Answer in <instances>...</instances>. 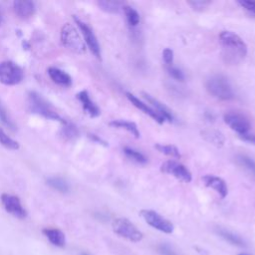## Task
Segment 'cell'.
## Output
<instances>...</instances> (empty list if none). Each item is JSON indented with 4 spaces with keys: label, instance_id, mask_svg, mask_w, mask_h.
<instances>
[{
    "label": "cell",
    "instance_id": "1",
    "mask_svg": "<svg viewBox=\"0 0 255 255\" xmlns=\"http://www.w3.org/2000/svg\"><path fill=\"white\" fill-rule=\"evenodd\" d=\"M219 42L229 60L236 62L247 55L248 49L246 43L241 37L231 31H222L219 34Z\"/></svg>",
    "mask_w": 255,
    "mask_h": 255
},
{
    "label": "cell",
    "instance_id": "2",
    "mask_svg": "<svg viewBox=\"0 0 255 255\" xmlns=\"http://www.w3.org/2000/svg\"><path fill=\"white\" fill-rule=\"evenodd\" d=\"M205 87L207 92L217 100L230 101L235 97L228 79L223 75H212L206 80Z\"/></svg>",
    "mask_w": 255,
    "mask_h": 255
},
{
    "label": "cell",
    "instance_id": "3",
    "mask_svg": "<svg viewBox=\"0 0 255 255\" xmlns=\"http://www.w3.org/2000/svg\"><path fill=\"white\" fill-rule=\"evenodd\" d=\"M27 105L31 113L40 115L46 119L59 121L62 124L65 122V120L62 119L60 115L56 112V110L41 95L36 92H29L27 97Z\"/></svg>",
    "mask_w": 255,
    "mask_h": 255
},
{
    "label": "cell",
    "instance_id": "4",
    "mask_svg": "<svg viewBox=\"0 0 255 255\" xmlns=\"http://www.w3.org/2000/svg\"><path fill=\"white\" fill-rule=\"evenodd\" d=\"M61 42L64 47L76 54H84L86 52V45L80 33L74 25L66 23L61 28Z\"/></svg>",
    "mask_w": 255,
    "mask_h": 255
},
{
    "label": "cell",
    "instance_id": "5",
    "mask_svg": "<svg viewBox=\"0 0 255 255\" xmlns=\"http://www.w3.org/2000/svg\"><path fill=\"white\" fill-rule=\"evenodd\" d=\"M112 227L117 235L130 242H138L143 238L142 232L128 218H116L112 223Z\"/></svg>",
    "mask_w": 255,
    "mask_h": 255
},
{
    "label": "cell",
    "instance_id": "6",
    "mask_svg": "<svg viewBox=\"0 0 255 255\" xmlns=\"http://www.w3.org/2000/svg\"><path fill=\"white\" fill-rule=\"evenodd\" d=\"M24 72L17 64L12 61L0 63V82L7 86H14L22 82Z\"/></svg>",
    "mask_w": 255,
    "mask_h": 255
},
{
    "label": "cell",
    "instance_id": "7",
    "mask_svg": "<svg viewBox=\"0 0 255 255\" xmlns=\"http://www.w3.org/2000/svg\"><path fill=\"white\" fill-rule=\"evenodd\" d=\"M140 216L148 225L163 233L170 234L173 232V224L154 210L142 209L140 210Z\"/></svg>",
    "mask_w": 255,
    "mask_h": 255
},
{
    "label": "cell",
    "instance_id": "8",
    "mask_svg": "<svg viewBox=\"0 0 255 255\" xmlns=\"http://www.w3.org/2000/svg\"><path fill=\"white\" fill-rule=\"evenodd\" d=\"M223 120L225 124L234 131H236L239 135L248 133L251 128L250 122L246 116L238 112H228L223 116Z\"/></svg>",
    "mask_w": 255,
    "mask_h": 255
},
{
    "label": "cell",
    "instance_id": "9",
    "mask_svg": "<svg viewBox=\"0 0 255 255\" xmlns=\"http://www.w3.org/2000/svg\"><path fill=\"white\" fill-rule=\"evenodd\" d=\"M160 170L164 173L170 174L176 179L188 183L192 180V174L190 170L180 162L175 160H166L160 165Z\"/></svg>",
    "mask_w": 255,
    "mask_h": 255
},
{
    "label": "cell",
    "instance_id": "10",
    "mask_svg": "<svg viewBox=\"0 0 255 255\" xmlns=\"http://www.w3.org/2000/svg\"><path fill=\"white\" fill-rule=\"evenodd\" d=\"M74 20L76 22V24L78 25L85 43L87 44L88 48L90 49V51L93 53V55L95 57H97L98 59L101 60V48H100V44L99 41L95 35V33L93 32L92 28L85 23L84 21H82L80 18H78L77 16H74Z\"/></svg>",
    "mask_w": 255,
    "mask_h": 255
},
{
    "label": "cell",
    "instance_id": "11",
    "mask_svg": "<svg viewBox=\"0 0 255 255\" xmlns=\"http://www.w3.org/2000/svg\"><path fill=\"white\" fill-rule=\"evenodd\" d=\"M1 203L5 210L15 217L23 219L27 216V211L23 207L18 196L9 193H2Z\"/></svg>",
    "mask_w": 255,
    "mask_h": 255
},
{
    "label": "cell",
    "instance_id": "12",
    "mask_svg": "<svg viewBox=\"0 0 255 255\" xmlns=\"http://www.w3.org/2000/svg\"><path fill=\"white\" fill-rule=\"evenodd\" d=\"M126 97L128 98V100L138 110H140L142 113H144L145 115L149 116L152 120H154L156 123H158L159 125H162L165 121L164 119L155 111L153 110L151 107H149L148 105H146L145 103L139 101L138 98H136L133 94L131 93H126Z\"/></svg>",
    "mask_w": 255,
    "mask_h": 255
},
{
    "label": "cell",
    "instance_id": "13",
    "mask_svg": "<svg viewBox=\"0 0 255 255\" xmlns=\"http://www.w3.org/2000/svg\"><path fill=\"white\" fill-rule=\"evenodd\" d=\"M205 186L215 190L222 198H225L228 193V188L226 182L221 178L213 174H206L202 177Z\"/></svg>",
    "mask_w": 255,
    "mask_h": 255
},
{
    "label": "cell",
    "instance_id": "14",
    "mask_svg": "<svg viewBox=\"0 0 255 255\" xmlns=\"http://www.w3.org/2000/svg\"><path fill=\"white\" fill-rule=\"evenodd\" d=\"M141 96L143 97V99H145L147 101L148 104L151 105V108L153 110H155L164 119V121H167V122H172L173 121L172 112L164 104H162L157 99L153 98L151 95H149L147 93L142 92Z\"/></svg>",
    "mask_w": 255,
    "mask_h": 255
},
{
    "label": "cell",
    "instance_id": "15",
    "mask_svg": "<svg viewBox=\"0 0 255 255\" xmlns=\"http://www.w3.org/2000/svg\"><path fill=\"white\" fill-rule=\"evenodd\" d=\"M13 9L18 17L21 19H28L35 14L36 6L33 1L17 0L13 2Z\"/></svg>",
    "mask_w": 255,
    "mask_h": 255
},
{
    "label": "cell",
    "instance_id": "16",
    "mask_svg": "<svg viewBox=\"0 0 255 255\" xmlns=\"http://www.w3.org/2000/svg\"><path fill=\"white\" fill-rule=\"evenodd\" d=\"M77 99L80 101V103L82 104L83 110L91 117V118H97L100 116L101 111L99 109V107L91 100L89 93L84 90L81 91L80 93L77 94Z\"/></svg>",
    "mask_w": 255,
    "mask_h": 255
},
{
    "label": "cell",
    "instance_id": "17",
    "mask_svg": "<svg viewBox=\"0 0 255 255\" xmlns=\"http://www.w3.org/2000/svg\"><path fill=\"white\" fill-rule=\"evenodd\" d=\"M214 232L219 236L221 237L223 240H225L226 242L230 243L231 245H234V246H237V247H246V243L245 241L237 234H235L234 232L228 230V229H225L223 227H220V226H217L214 228Z\"/></svg>",
    "mask_w": 255,
    "mask_h": 255
},
{
    "label": "cell",
    "instance_id": "18",
    "mask_svg": "<svg viewBox=\"0 0 255 255\" xmlns=\"http://www.w3.org/2000/svg\"><path fill=\"white\" fill-rule=\"evenodd\" d=\"M47 72L54 83L63 87H69L72 85V78L65 71L56 67H50Z\"/></svg>",
    "mask_w": 255,
    "mask_h": 255
},
{
    "label": "cell",
    "instance_id": "19",
    "mask_svg": "<svg viewBox=\"0 0 255 255\" xmlns=\"http://www.w3.org/2000/svg\"><path fill=\"white\" fill-rule=\"evenodd\" d=\"M44 235L49 239V241L57 246V247H64L66 243L65 234L57 228H45L43 229Z\"/></svg>",
    "mask_w": 255,
    "mask_h": 255
},
{
    "label": "cell",
    "instance_id": "20",
    "mask_svg": "<svg viewBox=\"0 0 255 255\" xmlns=\"http://www.w3.org/2000/svg\"><path fill=\"white\" fill-rule=\"evenodd\" d=\"M110 126H112L114 128H117L126 129L129 133H131L135 138H138L140 136L137 126L133 122L124 121V120H114V121L110 122Z\"/></svg>",
    "mask_w": 255,
    "mask_h": 255
},
{
    "label": "cell",
    "instance_id": "21",
    "mask_svg": "<svg viewBox=\"0 0 255 255\" xmlns=\"http://www.w3.org/2000/svg\"><path fill=\"white\" fill-rule=\"evenodd\" d=\"M202 137L207 140L208 142L212 143L213 145H216L218 147L222 146L225 142V137L222 132L216 130V129H206L201 132Z\"/></svg>",
    "mask_w": 255,
    "mask_h": 255
},
{
    "label": "cell",
    "instance_id": "22",
    "mask_svg": "<svg viewBox=\"0 0 255 255\" xmlns=\"http://www.w3.org/2000/svg\"><path fill=\"white\" fill-rule=\"evenodd\" d=\"M236 161L246 171H248L250 174L255 176V160L252 157L246 154H237Z\"/></svg>",
    "mask_w": 255,
    "mask_h": 255
},
{
    "label": "cell",
    "instance_id": "23",
    "mask_svg": "<svg viewBox=\"0 0 255 255\" xmlns=\"http://www.w3.org/2000/svg\"><path fill=\"white\" fill-rule=\"evenodd\" d=\"M98 6L100 7V9H102L103 11L107 12V13H119L121 9H123L124 4L122 2H118V1H106V0H101L98 1Z\"/></svg>",
    "mask_w": 255,
    "mask_h": 255
},
{
    "label": "cell",
    "instance_id": "24",
    "mask_svg": "<svg viewBox=\"0 0 255 255\" xmlns=\"http://www.w3.org/2000/svg\"><path fill=\"white\" fill-rule=\"evenodd\" d=\"M47 184L62 193H67L70 190L69 183L61 177H50L47 179Z\"/></svg>",
    "mask_w": 255,
    "mask_h": 255
},
{
    "label": "cell",
    "instance_id": "25",
    "mask_svg": "<svg viewBox=\"0 0 255 255\" xmlns=\"http://www.w3.org/2000/svg\"><path fill=\"white\" fill-rule=\"evenodd\" d=\"M123 10H124L127 22H128V24L129 26L135 27V26H137L139 24V20H140L139 19V14L137 13V11L135 9H133L130 6L124 5Z\"/></svg>",
    "mask_w": 255,
    "mask_h": 255
},
{
    "label": "cell",
    "instance_id": "26",
    "mask_svg": "<svg viewBox=\"0 0 255 255\" xmlns=\"http://www.w3.org/2000/svg\"><path fill=\"white\" fill-rule=\"evenodd\" d=\"M62 134L66 139L69 140H74L79 136V130L75 125H73L70 122H65L63 123V128H62Z\"/></svg>",
    "mask_w": 255,
    "mask_h": 255
},
{
    "label": "cell",
    "instance_id": "27",
    "mask_svg": "<svg viewBox=\"0 0 255 255\" xmlns=\"http://www.w3.org/2000/svg\"><path fill=\"white\" fill-rule=\"evenodd\" d=\"M154 147L160 152V153H163L165 155H168V156H171V157H176V158H179L181 156L180 152H179V149L173 145V144H163V143H156L154 145Z\"/></svg>",
    "mask_w": 255,
    "mask_h": 255
},
{
    "label": "cell",
    "instance_id": "28",
    "mask_svg": "<svg viewBox=\"0 0 255 255\" xmlns=\"http://www.w3.org/2000/svg\"><path fill=\"white\" fill-rule=\"evenodd\" d=\"M124 153L131 160L139 163V164H144L147 162V158L145 157L144 154L141 152L129 147V146H125L124 147Z\"/></svg>",
    "mask_w": 255,
    "mask_h": 255
},
{
    "label": "cell",
    "instance_id": "29",
    "mask_svg": "<svg viewBox=\"0 0 255 255\" xmlns=\"http://www.w3.org/2000/svg\"><path fill=\"white\" fill-rule=\"evenodd\" d=\"M0 144H2L4 147L12 150H17L19 149L20 145L19 142L14 140L12 137H10L4 130L3 128H0Z\"/></svg>",
    "mask_w": 255,
    "mask_h": 255
},
{
    "label": "cell",
    "instance_id": "30",
    "mask_svg": "<svg viewBox=\"0 0 255 255\" xmlns=\"http://www.w3.org/2000/svg\"><path fill=\"white\" fill-rule=\"evenodd\" d=\"M166 71L167 73L169 74V76L171 78H173L174 80L178 81V82H184L185 80V77H184V74L183 72L178 69L177 67H174V66H166Z\"/></svg>",
    "mask_w": 255,
    "mask_h": 255
},
{
    "label": "cell",
    "instance_id": "31",
    "mask_svg": "<svg viewBox=\"0 0 255 255\" xmlns=\"http://www.w3.org/2000/svg\"><path fill=\"white\" fill-rule=\"evenodd\" d=\"M187 4L197 12H201L205 10L210 4V1H205V0H192V1H187Z\"/></svg>",
    "mask_w": 255,
    "mask_h": 255
},
{
    "label": "cell",
    "instance_id": "32",
    "mask_svg": "<svg viewBox=\"0 0 255 255\" xmlns=\"http://www.w3.org/2000/svg\"><path fill=\"white\" fill-rule=\"evenodd\" d=\"M0 121L5 125L7 126L8 128H10L11 129H14L15 128V126L13 124V122L11 121V119L9 118L8 114H7V111L5 109V107L2 105V103L0 102Z\"/></svg>",
    "mask_w": 255,
    "mask_h": 255
},
{
    "label": "cell",
    "instance_id": "33",
    "mask_svg": "<svg viewBox=\"0 0 255 255\" xmlns=\"http://www.w3.org/2000/svg\"><path fill=\"white\" fill-rule=\"evenodd\" d=\"M157 253L159 255H179L169 244L167 243H160L156 247Z\"/></svg>",
    "mask_w": 255,
    "mask_h": 255
},
{
    "label": "cell",
    "instance_id": "34",
    "mask_svg": "<svg viewBox=\"0 0 255 255\" xmlns=\"http://www.w3.org/2000/svg\"><path fill=\"white\" fill-rule=\"evenodd\" d=\"M237 3L244 8L246 11H248L249 13H252L253 15H255V1L253 0H240L237 1Z\"/></svg>",
    "mask_w": 255,
    "mask_h": 255
},
{
    "label": "cell",
    "instance_id": "35",
    "mask_svg": "<svg viewBox=\"0 0 255 255\" xmlns=\"http://www.w3.org/2000/svg\"><path fill=\"white\" fill-rule=\"evenodd\" d=\"M162 59L166 66H171L173 62V51L169 48H165L162 51Z\"/></svg>",
    "mask_w": 255,
    "mask_h": 255
},
{
    "label": "cell",
    "instance_id": "36",
    "mask_svg": "<svg viewBox=\"0 0 255 255\" xmlns=\"http://www.w3.org/2000/svg\"><path fill=\"white\" fill-rule=\"evenodd\" d=\"M89 136H90V138L93 140V141H96L97 143H100V144H102V145H105V146H107L108 145V142L106 141V140H104L103 138H101L99 135H97V134H93V133H91V134H89Z\"/></svg>",
    "mask_w": 255,
    "mask_h": 255
},
{
    "label": "cell",
    "instance_id": "37",
    "mask_svg": "<svg viewBox=\"0 0 255 255\" xmlns=\"http://www.w3.org/2000/svg\"><path fill=\"white\" fill-rule=\"evenodd\" d=\"M243 140L245 141H248L250 143H254L255 144V134H252V133H245V134H242V135H239Z\"/></svg>",
    "mask_w": 255,
    "mask_h": 255
},
{
    "label": "cell",
    "instance_id": "38",
    "mask_svg": "<svg viewBox=\"0 0 255 255\" xmlns=\"http://www.w3.org/2000/svg\"><path fill=\"white\" fill-rule=\"evenodd\" d=\"M2 20H3V13H2V10L0 8V24L2 23Z\"/></svg>",
    "mask_w": 255,
    "mask_h": 255
},
{
    "label": "cell",
    "instance_id": "39",
    "mask_svg": "<svg viewBox=\"0 0 255 255\" xmlns=\"http://www.w3.org/2000/svg\"><path fill=\"white\" fill-rule=\"evenodd\" d=\"M238 255H249V254H246V253H239Z\"/></svg>",
    "mask_w": 255,
    "mask_h": 255
},
{
    "label": "cell",
    "instance_id": "40",
    "mask_svg": "<svg viewBox=\"0 0 255 255\" xmlns=\"http://www.w3.org/2000/svg\"><path fill=\"white\" fill-rule=\"evenodd\" d=\"M81 255H90V254H88V253H82Z\"/></svg>",
    "mask_w": 255,
    "mask_h": 255
}]
</instances>
